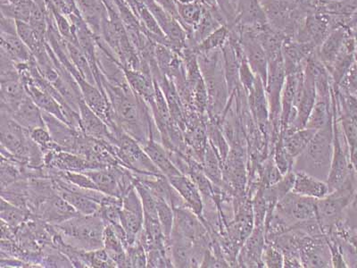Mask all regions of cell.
<instances>
[{
	"mask_svg": "<svg viewBox=\"0 0 357 268\" xmlns=\"http://www.w3.org/2000/svg\"><path fill=\"white\" fill-rule=\"evenodd\" d=\"M1 51L15 64L28 63L33 57L17 34H1Z\"/></svg>",
	"mask_w": 357,
	"mask_h": 268,
	"instance_id": "cell-25",
	"label": "cell"
},
{
	"mask_svg": "<svg viewBox=\"0 0 357 268\" xmlns=\"http://www.w3.org/2000/svg\"><path fill=\"white\" fill-rule=\"evenodd\" d=\"M333 120L318 130L307 148L296 156L292 171L304 172L327 181L333 156Z\"/></svg>",
	"mask_w": 357,
	"mask_h": 268,
	"instance_id": "cell-1",
	"label": "cell"
},
{
	"mask_svg": "<svg viewBox=\"0 0 357 268\" xmlns=\"http://www.w3.org/2000/svg\"><path fill=\"white\" fill-rule=\"evenodd\" d=\"M158 215L159 222H160L162 234L168 240L170 238L172 231H173L174 223V207L167 202V200L158 199Z\"/></svg>",
	"mask_w": 357,
	"mask_h": 268,
	"instance_id": "cell-33",
	"label": "cell"
},
{
	"mask_svg": "<svg viewBox=\"0 0 357 268\" xmlns=\"http://www.w3.org/2000/svg\"><path fill=\"white\" fill-rule=\"evenodd\" d=\"M251 114L261 126H266L270 118L269 102L262 80L257 77L253 88L247 94Z\"/></svg>",
	"mask_w": 357,
	"mask_h": 268,
	"instance_id": "cell-21",
	"label": "cell"
},
{
	"mask_svg": "<svg viewBox=\"0 0 357 268\" xmlns=\"http://www.w3.org/2000/svg\"><path fill=\"white\" fill-rule=\"evenodd\" d=\"M143 149H145L146 154L151 158L155 167L165 177L171 178L181 173L172 161L168 149L162 142L151 140L143 146Z\"/></svg>",
	"mask_w": 357,
	"mask_h": 268,
	"instance_id": "cell-22",
	"label": "cell"
},
{
	"mask_svg": "<svg viewBox=\"0 0 357 268\" xmlns=\"http://www.w3.org/2000/svg\"><path fill=\"white\" fill-rule=\"evenodd\" d=\"M333 97V162L329 177H328L327 184L329 185L330 193L339 188L345 183L354 171L351 161H350V155L349 146L344 136L342 128H341L339 117H337L336 98Z\"/></svg>",
	"mask_w": 357,
	"mask_h": 268,
	"instance_id": "cell-5",
	"label": "cell"
},
{
	"mask_svg": "<svg viewBox=\"0 0 357 268\" xmlns=\"http://www.w3.org/2000/svg\"><path fill=\"white\" fill-rule=\"evenodd\" d=\"M266 244V230L263 225H255L253 231L245 241L238 256V265L242 267H264L262 254Z\"/></svg>",
	"mask_w": 357,
	"mask_h": 268,
	"instance_id": "cell-12",
	"label": "cell"
},
{
	"mask_svg": "<svg viewBox=\"0 0 357 268\" xmlns=\"http://www.w3.org/2000/svg\"><path fill=\"white\" fill-rule=\"evenodd\" d=\"M262 262L264 267H284V255L276 246L266 241L262 254Z\"/></svg>",
	"mask_w": 357,
	"mask_h": 268,
	"instance_id": "cell-35",
	"label": "cell"
},
{
	"mask_svg": "<svg viewBox=\"0 0 357 268\" xmlns=\"http://www.w3.org/2000/svg\"><path fill=\"white\" fill-rule=\"evenodd\" d=\"M204 3V4L209 6H213L216 5L215 0H201Z\"/></svg>",
	"mask_w": 357,
	"mask_h": 268,
	"instance_id": "cell-40",
	"label": "cell"
},
{
	"mask_svg": "<svg viewBox=\"0 0 357 268\" xmlns=\"http://www.w3.org/2000/svg\"><path fill=\"white\" fill-rule=\"evenodd\" d=\"M231 28L237 29L245 59L250 64L252 71L257 77L262 80L266 87L268 73V57L266 50L257 37V28L241 27L235 24Z\"/></svg>",
	"mask_w": 357,
	"mask_h": 268,
	"instance_id": "cell-7",
	"label": "cell"
},
{
	"mask_svg": "<svg viewBox=\"0 0 357 268\" xmlns=\"http://www.w3.org/2000/svg\"><path fill=\"white\" fill-rule=\"evenodd\" d=\"M267 24L266 13L260 0H238L235 24L259 28Z\"/></svg>",
	"mask_w": 357,
	"mask_h": 268,
	"instance_id": "cell-20",
	"label": "cell"
},
{
	"mask_svg": "<svg viewBox=\"0 0 357 268\" xmlns=\"http://www.w3.org/2000/svg\"><path fill=\"white\" fill-rule=\"evenodd\" d=\"M229 34H231L229 28L226 27V25H222V27L218 28V30L210 34L208 37H206L202 43H200L199 45H197L195 47H193V50H195L197 54L221 50L223 45L227 43Z\"/></svg>",
	"mask_w": 357,
	"mask_h": 268,
	"instance_id": "cell-32",
	"label": "cell"
},
{
	"mask_svg": "<svg viewBox=\"0 0 357 268\" xmlns=\"http://www.w3.org/2000/svg\"><path fill=\"white\" fill-rule=\"evenodd\" d=\"M292 6H296V8H301L307 5L308 0H287Z\"/></svg>",
	"mask_w": 357,
	"mask_h": 268,
	"instance_id": "cell-39",
	"label": "cell"
},
{
	"mask_svg": "<svg viewBox=\"0 0 357 268\" xmlns=\"http://www.w3.org/2000/svg\"><path fill=\"white\" fill-rule=\"evenodd\" d=\"M317 200L289 191L277 203L273 215L288 230L317 219Z\"/></svg>",
	"mask_w": 357,
	"mask_h": 268,
	"instance_id": "cell-4",
	"label": "cell"
},
{
	"mask_svg": "<svg viewBox=\"0 0 357 268\" xmlns=\"http://www.w3.org/2000/svg\"><path fill=\"white\" fill-rule=\"evenodd\" d=\"M60 196L65 199L79 215H95L100 209V204L98 201L91 199L82 194L71 193V191H56Z\"/></svg>",
	"mask_w": 357,
	"mask_h": 268,
	"instance_id": "cell-30",
	"label": "cell"
},
{
	"mask_svg": "<svg viewBox=\"0 0 357 268\" xmlns=\"http://www.w3.org/2000/svg\"><path fill=\"white\" fill-rule=\"evenodd\" d=\"M121 223L127 236V246L133 244L144 226V209L135 187L122 199Z\"/></svg>",
	"mask_w": 357,
	"mask_h": 268,
	"instance_id": "cell-8",
	"label": "cell"
},
{
	"mask_svg": "<svg viewBox=\"0 0 357 268\" xmlns=\"http://www.w3.org/2000/svg\"><path fill=\"white\" fill-rule=\"evenodd\" d=\"M176 1L178 3H183V4H185V3L194 2L196 1V0H176Z\"/></svg>",
	"mask_w": 357,
	"mask_h": 268,
	"instance_id": "cell-41",
	"label": "cell"
},
{
	"mask_svg": "<svg viewBox=\"0 0 357 268\" xmlns=\"http://www.w3.org/2000/svg\"><path fill=\"white\" fill-rule=\"evenodd\" d=\"M351 34V31L345 27H334L324 43L318 47L317 56L326 68L336 59L347 38Z\"/></svg>",
	"mask_w": 357,
	"mask_h": 268,
	"instance_id": "cell-18",
	"label": "cell"
},
{
	"mask_svg": "<svg viewBox=\"0 0 357 268\" xmlns=\"http://www.w3.org/2000/svg\"><path fill=\"white\" fill-rule=\"evenodd\" d=\"M221 27H222V24L218 17L213 15L210 6L206 5L202 18H201L199 24L194 28L192 34L188 38V47H195L197 45L202 43L206 37H208L210 34Z\"/></svg>",
	"mask_w": 357,
	"mask_h": 268,
	"instance_id": "cell-28",
	"label": "cell"
},
{
	"mask_svg": "<svg viewBox=\"0 0 357 268\" xmlns=\"http://www.w3.org/2000/svg\"><path fill=\"white\" fill-rule=\"evenodd\" d=\"M79 114L82 132L88 136L104 140L114 146L116 138L109 126L100 116H98L84 100L79 102Z\"/></svg>",
	"mask_w": 357,
	"mask_h": 268,
	"instance_id": "cell-14",
	"label": "cell"
},
{
	"mask_svg": "<svg viewBox=\"0 0 357 268\" xmlns=\"http://www.w3.org/2000/svg\"><path fill=\"white\" fill-rule=\"evenodd\" d=\"M333 120V97L330 98L317 97L314 108L309 117L305 127L312 130H320Z\"/></svg>",
	"mask_w": 357,
	"mask_h": 268,
	"instance_id": "cell-26",
	"label": "cell"
},
{
	"mask_svg": "<svg viewBox=\"0 0 357 268\" xmlns=\"http://www.w3.org/2000/svg\"><path fill=\"white\" fill-rule=\"evenodd\" d=\"M158 6H160L164 10L167 11L174 18L178 20V14L176 0H155Z\"/></svg>",
	"mask_w": 357,
	"mask_h": 268,
	"instance_id": "cell-38",
	"label": "cell"
},
{
	"mask_svg": "<svg viewBox=\"0 0 357 268\" xmlns=\"http://www.w3.org/2000/svg\"><path fill=\"white\" fill-rule=\"evenodd\" d=\"M294 183L292 193L298 195L321 200L330 193L329 185L327 181L320 180L304 172H295Z\"/></svg>",
	"mask_w": 357,
	"mask_h": 268,
	"instance_id": "cell-19",
	"label": "cell"
},
{
	"mask_svg": "<svg viewBox=\"0 0 357 268\" xmlns=\"http://www.w3.org/2000/svg\"><path fill=\"white\" fill-rule=\"evenodd\" d=\"M103 248L116 267H130L126 245L111 225L105 228Z\"/></svg>",
	"mask_w": 357,
	"mask_h": 268,
	"instance_id": "cell-24",
	"label": "cell"
},
{
	"mask_svg": "<svg viewBox=\"0 0 357 268\" xmlns=\"http://www.w3.org/2000/svg\"><path fill=\"white\" fill-rule=\"evenodd\" d=\"M126 252L130 267H148L146 248L139 241L127 246Z\"/></svg>",
	"mask_w": 357,
	"mask_h": 268,
	"instance_id": "cell-36",
	"label": "cell"
},
{
	"mask_svg": "<svg viewBox=\"0 0 357 268\" xmlns=\"http://www.w3.org/2000/svg\"><path fill=\"white\" fill-rule=\"evenodd\" d=\"M30 136L33 142L43 149L44 154L50 151H55V149H62L54 142L46 126L38 127V128L30 131Z\"/></svg>",
	"mask_w": 357,
	"mask_h": 268,
	"instance_id": "cell-34",
	"label": "cell"
},
{
	"mask_svg": "<svg viewBox=\"0 0 357 268\" xmlns=\"http://www.w3.org/2000/svg\"><path fill=\"white\" fill-rule=\"evenodd\" d=\"M63 241L82 251H94L103 248L106 223L98 214L77 215L60 225H53Z\"/></svg>",
	"mask_w": 357,
	"mask_h": 268,
	"instance_id": "cell-2",
	"label": "cell"
},
{
	"mask_svg": "<svg viewBox=\"0 0 357 268\" xmlns=\"http://www.w3.org/2000/svg\"><path fill=\"white\" fill-rule=\"evenodd\" d=\"M317 130L307 128L299 129L294 132H282L280 131L279 138L282 140L283 148L285 149L290 158L294 159L298 155H301L304 151L308 143L317 133Z\"/></svg>",
	"mask_w": 357,
	"mask_h": 268,
	"instance_id": "cell-23",
	"label": "cell"
},
{
	"mask_svg": "<svg viewBox=\"0 0 357 268\" xmlns=\"http://www.w3.org/2000/svg\"><path fill=\"white\" fill-rule=\"evenodd\" d=\"M206 5L201 0L190 3L177 2L178 21L183 24L188 34V38L192 34L194 28L199 24L205 12Z\"/></svg>",
	"mask_w": 357,
	"mask_h": 268,
	"instance_id": "cell-27",
	"label": "cell"
},
{
	"mask_svg": "<svg viewBox=\"0 0 357 268\" xmlns=\"http://www.w3.org/2000/svg\"><path fill=\"white\" fill-rule=\"evenodd\" d=\"M77 215L79 213L56 193L44 200L31 213L34 218L50 225H60Z\"/></svg>",
	"mask_w": 357,
	"mask_h": 268,
	"instance_id": "cell-9",
	"label": "cell"
},
{
	"mask_svg": "<svg viewBox=\"0 0 357 268\" xmlns=\"http://www.w3.org/2000/svg\"><path fill=\"white\" fill-rule=\"evenodd\" d=\"M303 73H304V68L301 71L290 73L286 76L282 95H280V131H285L288 127L290 114L294 107Z\"/></svg>",
	"mask_w": 357,
	"mask_h": 268,
	"instance_id": "cell-17",
	"label": "cell"
},
{
	"mask_svg": "<svg viewBox=\"0 0 357 268\" xmlns=\"http://www.w3.org/2000/svg\"><path fill=\"white\" fill-rule=\"evenodd\" d=\"M44 164L47 168L59 171L84 173L89 170L98 169L84 156L63 149H55L44 154Z\"/></svg>",
	"mask_w": 357,
	"mask_h": 268,
	"instance_id": "cell-10",
	"label": "cell"
},
{
	"mask_svg": "<svg viewBox=\"0 0 357 268\" xmlns=\"http://www.w3.org/2000/svg\"><path fill=\"white\" fill-rule=\"evenodd\" d=\"M222 161L218 152L216 151L210 142L206 146L205 155L202 161V169L207 178L212 181L215 186H220L223 178L221 169Z\"/></svg>",
	"mask_w": 357,
	"mask_h": 268,
	"instance_id": "cell-29",
	"label": "cell"
},
{
	"mask_svg": "<svg viewBox=\"0 0 357 268\" xmlns=\"http://www.w3.org/2000/svg\"><path fill=\"white\" fill-rule=\"evenodd\" d=\"M339 86L340 88L345 89L349 94L357 95V53L355 60L347 72L346 77Z\"/></svg>",
	"mask_w": 357,
	"mask_h": 268,
	"instance_id": "cell-37",
	"label": "cell"
},
{
	"mask_svg": "<svg viewBox=\"0 0 357 268\" xmlns=\"http://www.w3.org/2000/svg\"><path fill=\"white\" fill-rule=\"evenodd\" d=\"M167 179L172 186L183 198L187 207L201 218L204 210L203 197L192 179L183 173Z\"/></svg>",
	"mask_w": 357,
	"mask_h": 268,
	"instance_id": "cell-15",
	"label": "cell"
},
{
	"mask_svg": "<svg viewBox=\"0 0 357 268\" xmlns=\"http://www.w3.org/2000/svg\"><path fill=\"white\" fill-rule=\"evenodd\" d=\"M111 130L116 138L114 148L117 158L122 162L124 168L137 174H162L139 142L118 126H114Z\"/></svg>",
	"mask_w": 357,
	"mask_h": 268,
	"instance_id": "cell-3",
	"label": "cell"
},
{
	"mask_svg": "<svg viewBox=\"0 0 357 268\" xmlns=\"http://www.w3.org/2000/svg\"><path fill=\"white\" fill-rule=\"evenodd\" d=\"M43 114L45 126L49 130L54 142L63 151H75L82 131L73 128L68 124L47 112L43 111Z\"/></svg>",
	"mask_w": 357,
	"mask_h": 268,
	"instance_id": "cell-11",
	"label": "cell"
},
{
	"mask_svg": "<svg viewBox=\"0 0 357 268\" xmlns=\"http://www.w3.org/2000/svg\"><path fill=\"white\" fill-rule=\"evenodd\" d=\"M355 96H356V97L357 98V95H355Z\"/></svg>",
	"mask_w": 357,
	"mask_h": 268,
	"instance_id": "cell-42",
	"label": "cell"
},
{
	"mask_svg": "<svg viewBox=\"0 0 357 268\" xmlns=\"http://www.w3.org/2000/svg\"><path fill=\"white\" fill-rule=\"evenodd\" d=\"M318 47L314 44L299 43L292 38H285L283 41L282 57L287 75L301 71L308 57Z\"/></svg>",
	"mask_w": 357,
	"mask_h": 268,
	"instance_id": "cell-13",
	"label": "cell"
},
{
	"mask_svg": "<svg viewBox=\"0 0 357 268\" xmlns=\"http://www.w3.org/2000/svg\"><path fill=\"white\" fill-rule=\"evenodd\" d=\"M5 112V111H3ZM13 119L17 121L29 132L38 127H45L43 110L34 103L30 97L25 98L17 104L12 110L5 112Z\"/></svg>",
	"mask_w": 357,
	"mask_h": 268,
	"instance_id": "cell-16",
	"label": "cell"
},
{
	"mask_svg": "<svg viewBox=\"0 0 357 268\" xmlns=\"http://www.w3.org/2000/svg\"><path fill=\"white\" fill-rule=\"evenodd\" d=\"M0 216L2 222L12 228H17L22 223L31 218V214L22 207L14 205L1 198V207H0Z\"/></svg>",
	"mask_w": 357,
	"mask_h": 268,
	"instance_id": "cell-31",
	"label": "cell"
},
{
	"mask_svg": "<svg viewBox=\"0 0 357 268\" xmlns=\"http://www.w3.org/2000/svg\"><path fill=\"white\" fill-rule=\"evenodd\" d=\"M97 185L98 190L108 196L123 199L135 187V177L130 169L123 165L94 169L84 172Z\"/></svg>",
	"mask_w": 357,
	"mask_h": 268,
	"instance_id": "cell-6",
	"label": "cell"
}]
</instances>
